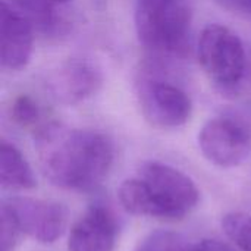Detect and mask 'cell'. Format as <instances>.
<instances>
[{"label":"cell","mask_w":251,"mask_h":251,"mask_svg":"<svg viewBox=\"0 0 251 251\" xmlns=\"http://www.w3.org/2000/svg\"><path fill=\"white\" fill-rule=\"evenodd\" d=\"M222 229L232 244L241 251H251V215L231 212L222 218Z\"/></svg>","instance_id":"5bb4252c"},{"label":"cell","mask_w":251,"mask_h":251,"mask_svg":"<svg viewBox=\"0 0 251 251\" xmlns=\"http://www.w3.org/2000/svg\"><path fill=\"white\" fill-rule=\"evenodd\" d=\"M7 3L21 12L32 24L34 29L53 32L57 28L59 18L53 7L54 3L49 0H10Z\"/></svg>","instance_id":"4fadbf2b"},{"label":"cell","mask_w":251,"mask_h":251,"mask_svg":"<svg viewBox=\"0 0 251 251\" xmlns=\"http://www.w3.org/2000/svg\"><path fill=\"white\" fill-rule=\"evenodd\" d=\"M199 147L210 163L219 168H235L250 157L251 131L237 119L213 118L200 129Z\"/></svg>","instance_id":"5b68a950"},{"label":"cell","mask_w":251,"mask_h":251,"mask_svg":"<svg viewBox=\"0 0 251 251\" xmlns=\"http://www.w3.org/2000/svg\"><path fill=\"white\" fill-rule=\"evenodd\" d=\"M0 213H1V238H0L1 249L0 251H13L22 231H21L15 216L12 215V212L4 204H1Z\"/></svg>","instance_id":"2e32d148"},{"label":"cell","mask_w":251,"mask_h":251,"mask_svg":"<svg viewBox=\"0 0 251 251\" xmlns=\"http://www.w3.org/2000/svg\"><path fill=\"white\" fill-rule=\"evenodd\" d=\"M138 100L144 118L163 129L184 126L193 113V101L181 87L156 78H141Z\"/></svg>","instance_id":"8992f818"},{"label":"cell","mask_w":251,"mask_h":251,"mask_svg":"<svg viewBox=\"0 0 251 251\" xmlns=\"http://www.w3.org/2000/svg\"><path fill=\"white\" fill-rule=\"evenodd\" d=\"M134 251H229L228 247L212 238L191 241L172 231H154L143 238Z\"/></svg>","instance_id":"7c38bea8"},{"label":"cell","mask_w":251,"mask_h":251,"mask_svg":"<svg viewBox=\"0 0 251 251\" xmlns=\"http://www.w3.org/2000/svg\"><path fill=\"white\" fill-rule=\"evenodd\" d=\"M250 78H251V71H250Z\"/></svg>","instance_id":"d6986e66"},{"label":"cell","mask_w":251,"mask_h":251,"mask_svg":"<svg viewBox=\"0 0 251 251\" xmlns=\"http://www.w3.org/2000/svg\"><path fill=\"white\" fill-rule=\"evenodd\" d=\"M0 182L9 191L32 190L37 185L34 171L25 156L4 140L0 146Z\"/></svg>","instance_id":"8fae6325"},{"label":"cell","mask_w":251,"mask_h":251,"mask_svg":"<svg viewBox=\"0 0 251 251\" xmlns=\"http://www.w3.org/2000/svg\"><path fill=\"white\" fill-rule=\"evenodd\" d=\"M34 26L6 0L0 9V60L9 71L24 69L32 56Z\"/></svg>","instance_id":"30bf717a"},{"label":"cell","mask_w":251,"mask_h":251,"mask_svg":"<svg viewBox=\"0 0 251 251\" xmlns=\"http://www.w3.org/2000/svg\"><path fill=\"white\" fill-rule=\"evenodd\" d=\"M199 62L222 93H235L247 71V54L241 38L228 26L207 25L199 38Z\"/></svg>","instance_id":"277c9868"},{"label":"cell","mask_w":251,"mask_h":251,"mask_svg":"<svg viewBox=\"0 0 251 251\" xmlns=\"http://www.w3.org/2000/svg\"><path fill=\"white\" fill-rule=\"evenodd\" d=\"M191 19V0H137L134 12L140 43L159 56L187 51Z\"/></svg>","instance_id":"3957f363"},{"label":"cell","mask_w":251,"mask_h":251,"mask_svg":"<svg viewBox=\"0 0 251 251\" xmlns=\"http://www.w3.org/2000/svg\"><path fill=\"white\" fill-rule=\"evenodd\" d=\"M103 84L100 68L87 59H72L54 71L46 79V88L51 99L60 104H78L94 96Z\"/></svg>","instance_id":"ba28073f"},{"label":"cell","mask_w":251,"mask_h":251,"mask_svg":"<svg viewBox=\"0 0 251 251\" xmlns=\"http://www.w3.org/2000/svg\"><path fill=\"white\" fill-rule=\"evenodd\" d=\"M49 1H51V3H54V4H62V3H66V1H69V0H49Z\"/></svg>","instance_id":"ac0fdd59"},{"label":"cell","mask_w":251,"mask_h":251,"mask_svg":"<svg viewBox=\"0 0 251 251\" xmlns=\"http://www.w3.org/2000/svg\"><path fill=\"white\" fill-rule=\"evenodd\" d=\"M118 199L131 215L176 221L196 209L200 191L196 182L178 168L149 160L141 165L137 178L121 184Z\"/></svg>","instance_id":"7a4b0ae2"},{"label":"cell","mask_w":251,"mask_h":251,"mask_svg":"<svg viewBox=\"0 0 251 251\" xmlns=\"http://www.w3.org/2000/svg\"><path fill=\"white\" fill-rule=\"evenodd\" d=\"M3 204L15 216L22 234L41 244H53L66 229V210L56 201L18 196Z\"/></svg>","instance_id":"52a82bcc"},{"label":"cell","mask_w":251,"mask_h":251,"mask_svg":"<svg viewBox=\"0 0 251 251\" xmlns=\"http://www.w3.org/2000/svg\"><path fill=\"white\" fill-rule=\"evenodd\" d=\"M43 175L62 190L93 191L103 184L115 162L112 140L93 129L46 124L35 132Z\"/></svg>","instance_id":"6da1fadb"},{"label":"cell","mask_w":251,"mask_h":251,"mask_svg":"<svg viewBox=\"0 0 251 251\" xmlns=\"http://www.w3.org/2000/svg\"><path fill=\"white\" fill-rule=\"evenodd\" d=\"M222 3L228 7L246 12L251 15V0H222Z\"/></svg>","instance_id":"e0dca14e"},{"label":"cell","mask_w":251,"mask_h":251,"mask_svg":"<svg viewBox=\"0 0 251 251\" xmlns=\"http://www.w3.org/2000/svg\"><path fill=\"white\" fill-rule=\"evenodd\" d=\"M10 118L21 128H31L35 132L41 126L46 125V124H41L40 106L32 97L26 94H21L13 100L10 106Z\"/></svg>","instance_id":"9a60e30c"},{"label":"cell","mask_w":251,"mask_h":251,"mask_svg":"<svg viewBox=\"0 0 251 251\" xmlns=\"http://www.w3.org/2000/svg\"><path fill=\"white\" fill-rule=\"evenodd\" d=\"M118 234L113 212L104 204H93L71 226L68 251H116Z\"/></svg>","instance_id":"9c48e42d"}]
</instances>
